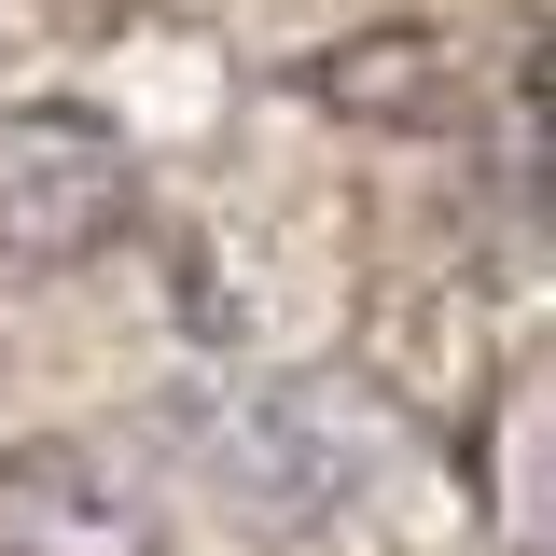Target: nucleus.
Returning <instances> with one entry per match:
<instances>
[{"label":"nucleus","mask_w":556,"mask_h":556,"mask_svg":"<svg viewBox=\"0 0 556 556\" xmlns=\"http://www.w3.org/2000/svg\"><path fill=\"white\" fill-rule=\"evenodd\" d=\"M167 445L223 486V515L251 529V543H306V529H334L348 486H362V417L348 390L320 404V376H237V390H181L167 404Z\"/></svg>","instance_id":"nucleus-1"},{"label":"nucleus","mask_w":556,"mask_h":556,"mask_svg":"<svg viewBox=\"0 0 556 556\" xmlns=\"http://www.w3.org/2000/svg\"><path fill=\"white\" fill-rule=\"evenodd\" d=\"M126 208H139V153L112 112H84V98H14L0 112V292L98 265L126 237Z\"/></svg>","instance_id":"nucleus-2"},{"label":"nucleus","mask_w":556,"mask_h":556,"mask_svg":"<svg viewBox=\"0 0 556 556\" xmlns=\"http://www.w3.org/2000/svg\"><path fill=\"white\" fill-rule=\"evenodd\" d=\"M0 556H167V501L98 431L0 445Z\"/></svg>","instance_id":"nucleus-3"},{"label":"nucleus","mask_w":556,"mask_h":556,"mask_svg":"<svg viewBox=\"0 0 556 556\" xmlns=\"http://www.w3.org/2000/svg\"><path fill=\"white\" fill-rule=\"evenodd\" d=\"M292 98L334 112V126L417 139V126H459V112H473V56H459V28H431V14H376V28H334L320 56L292 70Z\"/></svg>","instance_id":"nucleus-4"},{"label":"nucleus","mask_w":556,"mask_h":556,"mask_svg":"<svg viewBox=\"0 0 556 556\" xmlns=\"http://www.w3.org/2000/svg\"><path fill=\"white\" fill-rule=\"evenodd\" d=\"M348 362H362V390H390L404 417H459L486 390V320L459 292H431V278H390V292H362Z\"/></svg>","instance_id":"nucleus-5"},{"label":"nucleus","mask_w":556,"mask_h":556,"mask_svg":"<svg viewBox=\"0 0 556 556\" xmlns=\"http://www.w3.org/2000/svg\"><path fill=\"white\" fill-rule=\"evenodd\" d=\"M515 556H556V431H529L515 459Z\"/></svg>","instance_id":"nucleus-6"}]
</instances>
